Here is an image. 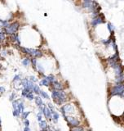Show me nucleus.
Here are the masks:
<instances>
[{
    "label": "nucleus",
    "mask_w": 124,
    "mask_h": 131,
    "mask_svg": "<svg viewBox=\"0 0 124 131\" xmlns=\"http://www.w3.org/2000/svg\"><path fill=\"white\" fill-rule=\"evenodd\" d=\"M52 97L54 99L55 102L59 105L62 104L63 102H65L66 99H67V96H66L65 93L62 90H57L55 89L54 91L52 92Z\"/></svg>",
    "instance_id": "obj_1"
},
{
    "label": "nucleus",
    "mask_w": 124,
    "mask_h": 131,
    "mask_svg": "<svg viewBox=\"0 0 124 131\" xmlns=\"http://www.w3.org/2000/svg\"><path fill=\"white\" fill-rule=\"evenodd\" d=\"M22 52L24 53H27V54L32 56L34 57H42V53L41 51L38 50V49H33V48H21Z\"/></svg>",
    "instance_id": "obj_2"
},
{
    "label": "nucleus",
    "mask_w": 124,
    "mask_h": 131,
    "mask_svg": "<svg viewBox=\"0 0 124 131\" xmlns=\"http://www.w3.org/2000/svg\"><path fill=\"white\" fill-rule=\"evenodd\" d=\"M19 27H20V24H19L17 21H15V22L12 23L8 28H6L5 32H6V34H7V35H13V34H15L18 31Z\"/></svg>",
    "instance_id": "obj_3"
},
{
    "label": "nucleus",
    "mask_w": 124,
    "mask_h": 131,
    "mask_svg": "<svg viewBox=\"0 0 124 131\" xmlns=\"http://www.w3.org/2000/svg\"><path fill=\"white\" fill-rule=\"evenodd\" d=\"M124 93V85H118L113 88L111 90V94L112 95H120Z\"/></svg>",
    "instance_id": "obj_4"
},
{
    "label": "nucleus",
    "mask_w": 124,
    "mask_h": 131,
    "mask_svg": "<svg viewBox=\"0 0 124 131\" xmlns=\"http://www.w3.org/2000/svg\"><path fill=\"white\" fill-rule=\"evenodd\" d=\"M65 119H66V121H67L68 124H70V125H72V126H78V125H79V124H80V121L75 117H67V116H65Z\"/></svg>",
    "instance_id": "obj_5"
},
{
    "label": "nucleus",
    "mask_w": 124,
    "mask_h": 131,
    "mask_svg": "<svg viewBox=\"0 0 124 131\" xmlns=\"http://www.w3.org/2000/svg\"><path fill=\"white\" fill-rule=\"evenodd\" d=\"M103 22H104V19L102 18L101 15L99 14V15H97L96 16L93 17L92 21H91V25H92L93 26H96V25H98Z\"/></svg>",
    "instance_id": "obj_6"
},
{
    "label": "nucleus",
    "mask_w": 124,
    "mask_h": 131,
    "mask_svg": "<svg viewBox=\"0 0 124 131\" xmlns=\"http://www.w3.org/2000/svg\"><path fill=\"white\" fill-rule=\"evenodd\" d=\"M22 85L24 86V89H29L33 91V86H34V84L29 81V79H25L22 80Z\"/></svg>",
    "instance_id": "obj_7"
},
{
    "label": "nucleus",
    "mask_w": 124,
    "mask_h": 131,
    "mask_svg": "<svg viewBox=\"0 0 124 131\" xmlns=\"http://www.w3.org/2000/svg\"><path fill=\"white\" fill-rule=\"evenodd\" d=\"M42 113L44 114V116H45V117L46 118H48V120H52V111L50 110V109L48 108V107H44L43 108H42Z\"/></svg>",
    "instance_id": "obj_8"
},
{
    "label": "nucleus",
    "mask_w": 124,
    "mask_h": 131,
    "mask_svg": "<svg viewBox=\"0 0 124 131\" xmlns=\"http://www.w3.org/2000/svg\"><path fill=\"white\" fill-rule=\"evenodd\" d=\"M52 86L55 89H57V90L63 89V85H62L61 84H60L59 82H57V81H55L54 83H52Z\"/></svg>",
    "instance_id": "obj_9"
},
{
    "label": "nucleus",
    "mask_w": 124,
    "mask_h": 131,
    "mask_svg": "<svg viewBox=\"0 0 124 131\" xmlns=\"http://www.w3.org/2000/svg\"><path fill=\"white\" fill-rule=\"evenodd\" d=\"M39 126L42 130H47L48 129V124H47V122L45 121H39Z\"/></svg>",
    "instance_id": "obj_10"
},
{
    "label": "nucleus",
    "mask_w": 124,
    "mask_h": 131,
    "mask_svg": "<svg viewBox=\"0 0 124 131\" xmlns=\"http://www.w3.org/2000/svg\"><path fill=\"white\" fill-rule=\"evenodd\" d=\"M11 39H12V41L13 42H18V44H20V40H19V37L18 35H16V33L13 34V35H11Z\"/></svg>",
    "instance_id": "obj_11"
},
{
    "label": "nucleus",
    "mask_w": 124,
    "mask_h": 131,
    "mask_svg": "<svg viewBox=\"0 0 124 131\" xmlns=\"http://www.w3.org/2000/svg\"><path fill=\"white\" fill-rule=\"evenodd\" d=\"M50 81L48 80V79L45 77V79H42L41 80V82H40V85H44V86H48L49 85H50Z\"/></svg>",
    "instance_id": "obj_12"
},
{
    "label": "nucleus",
    "mask_w": 124,
    "mask_h": 131,
    "mask_svg": "<svg viewBox=\"0 0 124 131\" xmlns=\"http://www.w3.org/2000/svg\"><path fill=\"white\" fill-rule=\"evenodd\" d=\"M35 98V102H36V104L38 105V107H42V98H40V97H36Z\"/></svg>",
    "instance_id": "obj_13"
},
{
    "label": "nucleus",
    "mask_w": 124,
    "mask_h": 131,
    "mask_svg": "<svg viewBox=\"0 0 124 131\" xmlns=\"http://www.w3.org/2000/svg\"><path fill=\"white\" fill-rule=\"evenodd\" d=\"M17 109H18V111H20V113H22L23 111H24V109H25L24 103H23V102H19V104H18Z\"/></svg>",
    "instance_id": "obj_14"
},
{
    "label": "nucleus",
    "mask_w": 124,
    "mask_h": 131,
    "mask_svg": "<svg viewBox=\"0 0 124 131\" xmlns=\"http://www.w3.org/2000/svg\"><path fill=\"white\" fill-rule=\"evenodd\" d=\"M52 119H53V121L55 122V123H56L57 121H58V118H59V115L57 114L56 112H55V111H52Z\"/></svg>",
    "instance_id": "obj_15"
},
{
    "label": "nucleus",
    "mask_w": 124,
    "mask_h": 131,
    "mask_svg": "<svg viewBox=\"0 0 124 131\" xmlns=\"http://www.w3.org/2000/svg\"><path fill=\"white\" fill-rule=\"evenodd\" d=\"M33 91L34 92V93H40V89H39V87L38 86V85H34V86H33Z\"/></svg>",
    "instance_id": "obj_16"
},
{
    "label": "nucleus",
    "mask_w": 124,
    "mask_h": 131,
    "mask_svg": "<svg viewBox=\"0 0 124 131\" xmlns=\"http://www.w3.org/2000/svg\"><path fill=\"white\" fill-rule=\"evenodd\" d=\"M46 78L48 79L49 81H50L51 84H52V83H54L55 81H56V80H55V77L53 76H47Z\"/></svg>",
    "instance_id": "obj_17"
},
{
    "label": "nucleus",
    "mask_w": 124,
    "mask_h": 131,
    "mask_svg": "<svg viewBox=\"0 0 124 131\" xmlns=\"http://www.w3.org/2000/svg\"><path fill=\"white\" fill-rule=\"evenodd\" d=\"M29 63H30V60H29V58H25V59L22 61V64H23L24 66H29Z\"/></svg>",
    "instance_id": "obj_18"
},
{
    "label": "nucleus",
    "mask_w": 124,
    "mask_h": 131,
    "mask_svg": "<svg viewBox=\"0 0 124 131\" xmlns=\"http://www.w3.org/2000/svg\"><path fill=\"white\" fill-rule=\"evenodd\" d=\"M2 23H3V26L4 28H5V29H6V28H8V27L10 26V25H11L10 23L8 22L7 21H2Z\"/></svg>",
    "instance_id": "obj_19"
},
{
    "label": "nucleus",
    "mask_w": 124,
    "mask_h": 131,
    "mask_svg": "<svg viewBox=\"0 0 124 131\" xmlns=\"http://www.w3.org/2000/svg\"><path fill=\"white\" fill-rule=\"evenodd\" d=\"M40 94L42 95V97H43L44 98H47V99H48L49 98V96H48V94L46 93V92H44V91H40Z\"/></svg>",
    "instance_id": "obj_20"
},
{
    "label": "nucleus",
    "mask_w": 124,
    "mask_h": 131,
    "mask_svg": "<svg viewBox=\"0 0 124 131\" xmlns=\"http://www.w3.org/2000/svg\"><path fill=\"white\" fill-rule=\"evenodd\" d=\"M25 98H27L28 99H29V100L34 99V95H33V93H32V91L29 92V93H28L26 96H25Z\"/></svg>",
    "instance_id": "obj_21"
},
{
    "label": "nucleus",
    "mask_w": 124,
    "mask_h": 131,
    "mask_svg": "<svg viewBox=\"0 0 124 131\" xmlns=\"http://www.w3.org/2000/svg\"><path fill=\"white\" fill-rule=\"evenodd\" d=\"M18 104H19V101H17V100L13 101V102H12V106H13V108L14 109H17Z\"/></svg>",
    "instance_id": "obj_22"
},
{
    "label": "nucleus",
    "mask_w": 124,
    "mask_h": 131,
    "mask_svg": "<svg viewBox=\"0 0 124 131\" xmlns=\"http://www.w3.org/2000/svg\"><path fill=\"white\" fill-rule=\"evenodd\" d=\"M12 114H13L14 116H20V111H18V109H14L13 110V112H12Z\"/></svg>",
    "instance_id": "obj_23"
},
{
    "label": "nucleus",
    "mask_w": 124,
    "mask_h": 131,
    "mask_svg": "<svg viewBox=\"0 0 124 131\" xmlns=\"http://www.w3.org/2000/svg\"><path fill=\"white\" fill-rule=\"evenodd\" d=\"M21 114H22V118L24 120H25L27 118L28 116L29 115V111H27V112H25V111H23V112L21 113Z\"/></svg>",
    "instance_id": "obj_24"
},
{
    "label": "nucleus",
    "mask_w": 124,
    "mask_h": 131,
    "mask_svg": "<svg viewBox=\"0 0 124 131\" xmlns=\"http://www.w3.org/2000/svg\"><path fill=\"white\" fill-rule=\"evenodd\" d=\"M5 92V88L3 86H0V93H3Z\"/></svg>",
    "instance_id": "obj_25"
},
{
    "label": "nucleus",
    "mask_w": 124,
    "mask_h": 131,
    "mask_svg": "<svg viewBox=\"0 0 124 131\" xmlns=\"http://www.w3.org/2000/svg\"><path fill=\"white\" fill-rule=\"evenodd\" d=\"M20 79H21L20 76H16L14 77L13 80H14V81H16V80H20Z\"/></svg>",
    "instance_id": "obj_26"
},
{
    "label": "nucleus",
    "mask_w": 124,
    "mask_h": 131,
    "mask_svg": "<svg viewBox=\"0 0 124 131\" xmlns=\"http://www.w3.org/2000/svg\"><path fill=\"white\" fill-rule=\"evenodd\" d=\"M38 121H42V115H41V113H38Z\"/></svg>",
    "instance_id": "obj_27"
},
{
    "label": "nucleus",
    "mask_w": 124,
    "mask_h": 131,
    "mask_svg": "<svg viewBox=\"0 0 124 131\" xmlns=\"http://www.w3.org/2000/svg\"><path fill=\"white\" fill-rule=\"evenodd\" d=\"M25 125L28 126V127H29V121H28V120H26V119L25 120Z\"/></svg>",
    "instance_id": "obj_28"
},
{
    "label": "nucleus",
    "mask_w": 124,
    "mask_h": 131,
    "mask_svg": "<svg viewBox=\"0 0 124 131\" xmlns=\"http://www.w3.org/2000/svg\"><path fill=\"white\" fill-rule=\"evenodd\" d=\"M108 28H109V29H110V31H112V30L114 29V27H113V25H111V24H109V25H108Z\"/></svg>",
    "instance_id": "obj_29"
},
{
    "label": "nucleus",
    "mask_w": 124,
    "mask_h": 131,
    "mask_svg": "<svg viewBox=\"0 0 124 131\" xmlns=\"http://www.w3.org/2000/svg\"><path fill=\"white\" fill-rule=\"evenodd\" d=\"M14 98H15V94L14 93H12V95L10 96V100L11 101H13Z\"/></svg>",
    "instance_id": "obj_30"
},
{
    "label": "nucleus",
    "mask_w": 124,
    "mask_h": 131,
    "mask_svg": "<svg viewBox=\"0 0 124 131\" xmlns=\"http://www.w3.org/2000/svg\"><path fill=\"white\" fill-rule=\"evenodd\" d=\"M36 62H37V61H36V59L35 58H34L33 60H32V63H33V65L34 66H36Z\"/></svg>",
    "instance_id": "obj_31"
},
{
    "label": "nucleus",
    "mask_w": 124,
    "mask_h": 131,
    "mask_svg": "<svg viewBox=\"0 0 124 131\" xmlns=\"http://www.w3.org/2000/svg\"><path fill=\"white\" fill-rule=\"evenodd\" d=\"M30 80H31V81H34V82H35V81H37V79H35V77L31 76V77H30Z\"/></svg>",
    "instance_id": "obj_32"
},
{
    "label": "nucleus",
    "mask_w": 124,
    "mask_h": 131,
    "mask_svg": "<svg viewBox=\"0 0 124 131\" xmlns=\"http://www.w3.org/2000/svg\"><path fill=\"white\" fill-rule=\"evenodd\" d=\"M25 131H29V128L28 127V126H25Z\"/></svg>",
    "instance_id": "obj_33"
},
{
    "label": "nucleus",
    "mask_w": 124,
    "mask_h": 131,
    "mask_svg": "<svg viewBox=\"0 0 124 131\" xmlns=\"http://www.w3.org/2000/svg\"><path fill=\"white\" fill-rule=\"evenodd\" d=\"M89 1H91V0H83V2H89Z\"/></svg>",
    "instance_id": "obj_34"
},
{
    "label": "nucleus",
    "mask_w": 124,
    "mask_h": 131,
    "mask_svg": "<svg viewBox=\"0 0 124 131\" xmlns=\"http://www.w3.org/2000/svg\"><path fill=\"white\" fill-rule=\"evenodd\" d=\"M0 129H1V120H0Z\"/></svg>",
    "instance_id": "obj_35"
}]
</instances>
